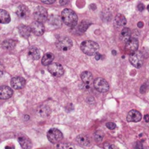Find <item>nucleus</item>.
I'll use <instances>...</instances> for the list:
<instances>
[{"instance_id": "393cba45", "label": "nucleus", "mask_w": 149, "mask_h": 149, "mask_svg": "<svg viewBox=\"0 0 149 149\" xmlns=\"http://www.w3.org/2000/svg\"><path fill=\"white\" fill-rule=\"evenodd\" d=\"M115 23L118 26H124L127 24V19L123 15L118 14L115 17Z\"/></svg>"}, {"instance_id": "6e6552de", "label": "nucleus", "mask_w": 149, "mask_h": 149, "mask_svg": "<svg viewBox=\"0 0 149 149\" xmlns=\"http://www.w3.org/2000/svg\"><path fill=\"white\" fill-rule=\"evenodd\" d=\"M48 71L55 77H59L64 74V68L63 66L59 63H53L48 65Z\"/></svg>"}, {"instance_id": "423d86ee", "label": "nucleus", "mask_w": 149, "mask_h": 149, "mask_svg": "<svg viewBox=\"0 0 149 149\" xmlns=\"http://www.w3.org/2000/svg\"><path fill=\"white\" fill-rule=\"evenodd\" d=\"M93 87L99 93H107L110 87L108 81L102 78H96L93 81Z\"/></svg>"}, {"instance_id": "412c9836", "label": "nucleus", "mask_w": 149, "mask_h": 149, "mask_svg": "<svg viewBox=\"0 0 149 149\" xmlns=\"http://www.w3.org/2000/svg\"><path fill=\"white\" fill-rule=\"evenodd\" d=\"M37 114L42 117H46L51 113V109L47 106H41L37 109Z\"/></svg>"}, {"instance_id": "58836bf2", "label": "nucleus", "mask_w": 149, "mask_h": 149, "mask_svg": "<svg viewBox=\"0 0 149 149\" xmlns=\"http://www.w3.org/2000/svg\"><path fill=\"white\" fill-rule=\"evenodd\" d=\"M148 11H149V5L148 6Z\"/></svg>"}, {"instance_id": "f3484780", "label": "nucleus", "mask_w": 149, "mask_h": 149, "mask_svg": "<svg viewBox=\"0 0 149 149\" xmlns=\"http://www.w3.org/2000/svg\"><path fill=\"white\" fill-rule=\"evenodd\" d=\"M18 31L22 37L25 38V39H27L30 36V33L32 32V31H31L30 26H26V25H20L18 26Z\"/></svg>"}, {"instance_id": "dca6fc26", "label": "nucleus", "mask_w": 149, "mask_h": 149, "mask_svg": "<svg viewBox=\"0 0 149 149\" xmlns=\"http://www.w3.org/2000/svg\"><path fill=\"white\" fill-rule=\"evenodd\" d=\"M16 14L18 15L19 17L20 18H26L29 16V10L26 5H23V4H21V5L18 6V7L17 8V10H16Z\"/></svg>"}, {"instance_id": "c756f323", "label": "nucleus", "mask_w": 149, "mask_h": 149, "mask_svg": "<svg viewBox=\"0 0 149 149\" xmlns=\"http://www.w3.org/2000/svg\"><path fill=\"white\" fill-rule=\"evenodd\" d=\"M42 2L45 3V4H51L53 3H54L56 1V0H40Z\"/></svg>"}, {"instance_id": "a878e982", "label": "nucleus", "mask_w": 149, "mask_h": 149, "mask_svg": "<svg viewBox=\"0 0 149 149\" xmlns=\"http://www.w3.org/2000/svg\"><path fill=\"white\" fill-rule=\"evenodd\" d=\"M91 25V23L89 20H82V22L80 23V25H79L78 26V30L80 31V32H85Z\"/></svg>"}, {"instance_id": "2f4dec72", "label": "nucleus", "mask_w": 149, "mask_h": 149, "mask_svg": "<svg viewBox=\"0 0 149 149\" xmlns=\"http://www.w3.org/2000/svg\"><path fill=\"white\" fill-rule=\"evenodd\" d=\"M69 1H70V0H60L59 3L61 5H66V4H68Z\"/></svg>"}, {"instance_id": "cd10ccee", "label": "nucleus", "mask_w": 149, "mask_h": 149, "mask_svg": "<svg viewBox=\"0 0 149 149\" xmlns=\"http://www.w3.org/2000/svg\"><path fill=\"white\" fill-rule=\"evenodd\" d=\"M106 127L109 130H112L115 129V127H116V125H115L114 123H112V122H108V123L106 124Z\"/></svg>"}, {"instance_id": "b1692460", "label": "nucleus", "mask_w": 149, "mask_h": 149, "mask_svg": "<svg viewBox=\"0 0 149 149\" xmlns=\"http://www.w3.org/2000/svg\"><path fill=\"white\" fill-rule=\"evenodd\" d=\"M15 41L13 40V39H8V40H5L4 42H3L2 47L7 50H10V49H13L15 47Z\"/></svg>"}, {"instance_id": "aec40b11", "label": "nucleus", "mask_w": 149, "mask_h": 149, "mask_svg": "<svg viewBox=\"0 0 149 149\" xmlns=\"http://www.w3.org/2000/svg\"><path fill=\"white\" fill-rule=\"evenodd\" d=\"M131 30L128 28H124L122 31H121V33H120V39L122 42H127L129 39L131 38Z\"/></svg>"}, {"instance_id": "6ab92c4d", "label": "nucleus", "mask_w": 149, "mask_h": 149, "mask_svg": "<svg viewBox=\"0 0 149 149\" xmlns=\"http://www.w3.org/2000/svg\"><path fill=\"white\" fill-rule=\"evenodd\" d=\"M76 142L82 146H88L90 144V140L85 135H80L76 138Z\"/></svg>"}, {"instance_id": "7c9ffc66", "label": "nucleus", "mask_w": 149, "mask_h": 149, "mask_svg": "<svg viewBox=\"0 0 149 149\" xmlns=\"http://www.w3.org/2000/svg\"><path fill=\"white\" fill-rule=\"evenodd\" d=\"M137 9H138L139 11H140V12L143 11V10H144V9H145L144 4H142V3H140V4L137 5Z\"/></svg>"}, {"instance_id": "20e7f679", "label": "nucleus", "mask_w": 149, "mask_h": 149, "mask_svg": "<svg viewBox=\"0 0 149 149\" xmlns=\"http://www.w3.org/2000/svg\"><path fill=\"white\" fill-rule=\"evenodd\" d=\"M129 62L135 68H140L143 63V55L139 51H135L130 54Z\"/></svg>"}, {"instance_id": "5701e85b", "label": "nucleus", "mask_w": 149, "mask_h": 149, "mask_svg": "<svg viewBox=\"0 0 149 149\" xmlns=\"http://www.w3.org/2000/svg\"><path fill=\"white\" fill-rule=\"evenodd\" d=\"M54 60V55L53 54L51 53V52H48L46 53L43 57H42V64L43 65H48L51 63H52L53 61Z\"/></svg>"}, {"instance_id": "c85d7f7f", "label": "nucleus", "mask_w": 149, "mask_h": 149, "mask_svg": "<svg viewBox=\"0 0 149 149\" xmlns=\"http://www.w3.org/2000/svg\"><path fill=\"white\" fill-rule=\"evenodd\" d=\"M4 72V65H3V64L0 62V77H2Z\"/></svg>"}, {"instance_id": "4c0bfd02", "label": "nucleus", "mask_w": 149, "mask_h": 149, "mask_svg": "<svg viewBox=\"0 0 149 149\" xmlns=\"http://www.w3.org/2000/svg\"><path fill=\"white\" fill-rule=\"evenodd\" d=\"M112 54H113V55H115V54H116V52H115V51H112Z\"/></svg>"}, {"instance_id": "f257e3e1", "label": "nucleus", "mask_w": 149, "mask_h": 149, "mask_svg": "<svg viewBox=\"0 0 149 149\" xmlns=\"http://www.w3.org/2000/svg\"><path fill=\"white\" fill-rule=\"evenodd\" d=\"M61 18L64 24L70 27H74L77 23V15L70 9H64L61 12Z\"/></svg>"}, {"instance_id": "4be33fe9", "label": "nucleus", "mask_w": 149, "mask_h": 149, "mask_svg": "<svg viewBox=\"0 0 149 149\" xmlns=\"http://www.w3.org/2000/svg\"><path fill=\"white\" fill-rule=\"evenodd\" d=\"M10 21V16L6 10L0 9V23H8Z\"/></svg>"}, {"instance_id": "f704fd0d", "label": "nucleus", "mask_w": 149, "mask_h": 149, "mask_svg": "<svg viewBox=\"0 0 149 149\" xmlns=\"http://www.w3.org/2000/svg\"><path fill=\"white\" fill-rule=\"evenodd\" d=\"M137 26H138L139 28L143 27V23H142V22H139V23H137Z\"/></svg>"}, {"instance_id": "c9c22d12", "label": "nucleus", "mask_w": 149, "mask_h": 149, "mask_svg": "<svg viewBox=\"0 0 149 149\" xmlns=\"http://www.w3.org/2000/svg\"><path fill=\"white\" fill-rule=\"evenodd\" d=\"M90 7L91 8H92V10H96V5H95L94 4H92L90 6Z\"/></svg>"}, {"instance_id": "473e14b6", "label": "nucleus", "mask_w": 149, "mask_h": 149, "mask_svg": "<svg viewBox=\"0 0 149 149\" xmlns=\"http://www.w3.org/2000/svg\"><path fill=\"white\" fill-rule=\"evenodd\" d=\"M95 55H96V57H95V58H96V60H99V59H100L101 56H102V55H101L100 54L97 53V52H96V53L95 54Z\"/></svg>"}, {"instance_id": "39448f33", "label": "nucleus", "mask_w": 149, "mask_h": 149, "mask_svg": "<svg viewBox=\"0 0 149 149\" xmlns=\"http://www.w3.org/2000/svg\"><path fill=\"white\" fill-rule=\"evenodd\" d=\"M48 12L45 7L42 6H38L37 7H36L34 12V17L37 21L44 23L48 20Z\"/></svg>"}, {"instance_id": "72a5a7b5", "label": "nucleus", "mask_w": 149, "mask_h": 149, "mask_svg": "<svg viewBox=\"0 0 149 149\" xmlns=\"http://www.w3.org/2000/svg\"><path fill=\"white\" fill-rule=\"evenodd\" d=\"M145 120L146 122H149V115L148 114H146L144 117Z\"/></svg>"}, {"instance_id": "f8f14e48", "label": "nucleus", "mask_w": 149, "mask_h": 149, "mask_svg": "<svg viewBox=\"0 0 149 149\" xmlns=\"http://www.w3.org/2000/svg\"><path fill=\"white\" fill-rule=\"evenodd\" d=\"M25 84H26V81L23 78L20 77H13L10 81V84H11L12 87L15 90H20L24 87Z\"/></svg>"}, {"instance_id": "f03ea898", "label": "nucleus", "mask_w": 149, "mask_h": 149, "mask_svg": "<svg viewBox=\"0 0 149 149\" xmlns=\"http://www.w3.org/2000/svg\"><path fill=\"white\" fill-rule=\"evenodd\" d=\"M99 49V46L96 42L91 40H86L80 44V49L87 55H94Z\"/></svg>"}, {"instance_id": "1a4fd4ad", "label": "nucleus", "mask_w": 149, "mask_h": 149, "mask_svg": "<svg viewBox=\"0 0 149 149\" xmlns=\"http://www.w3.org/2000/svg\"><path fill=\"white\" fill-rule=\"evenodd\" d=\"M72 46V41L69 37H64L56 42V47L59 50L67 51Z\"/></svg>"}, {"instance_id": "bb28decb", "label": "nucleus", "mask_w": 149, "mask_h": 149, "mask_svg": "<svg viewBox=\"0 0 149 149\" xmlns=\"http://www.w3.org/2000/svg\"><path fill=\"white\" fill-rule=\"evenodd\" d=\"M104 138V134L101 131H96L94 133V139L96 142L100 143L102 142Z\"/></svg>"}, {"instance_id": "9d476101", "label": "nucleus", "mask_w": 149, "mask_h": 149, "mask_svg": "<svg viewBox=\"0 0 149 149\" xmlns=\"http://www.w3.org/2000/svg\"><path fill=\"white\" fill-rule=\"evenodd\" d=\"M139 47V42L136 38H130L125 45V49L128 53H132L137 50Z\"/></svg>"}, {"instance_id": "7ed1b4c3", "label": "nucleus", "mask_w": 149, "mask_h": 149, "mask_svg": "<svg viewBox=\"0 0 149 149\" xmlns=\"http://www.w3.org/2000/svg\"><path fill=\"white\" fill-rule=\"evenodd\" d=\"M47 138L48 141L52 143H58L59 141H61L63 138V134L61 133L59 130H57L56 128L51 129L47 133Z\"/></svg>"}, {"instance_id": "4468645a", "label": "nucleus", "mask_w": 149, "mask_h": 149, "mask_svg": "<svg viewBox=\"0 0 149 149\" xmlns=\"http://www.w3.org/2000/svg\"><path fill=\"white\" fill-rule=\"evenodd\" d=\"M13 94V91L10 87L7 86H1L0 87V99L6 100L12 97Z\"/></svg>"}, {"instance_id": "9b49d317", "label": "nucleus", "mask_w": 149, "mask_h": 149, "mask_svg": "<svg viewBox=\"0 0 149 149\" xmlns=\"http://www.w3.org/2000/svg\"><path fill=\"white\" fill-rule=\"evenodd\" d=\"M31 31L36 36H41L45 31V27L42 23L39 21H34L31 24Z\"/></svg>"}, {"instance_id": "ddd939ff", "label": "nucleus", "mask_w": 149, "mask_h": 149, "mask_svg": "<svg viewBox=\"0 0 149 149\" xmlns=\"http://www.w3.org/2000/svg\"><path fill=\"white\" fill-rule=\"evenodd\" d=\"M142 115L138 111L131 110L128 113L127 120L130 122H138L141 120Z\"/></svg>"}, {"instance_id": "0eeeda50", "label": "nucleus", "mask_w": 149, "mask_h": 149, "mask_svg": "<svg viewBox=\"0 0 149 149\" xmlns=\"http://www.w3.org/2000/svg\"><path fill=\"white\" fill-rule=\"evenodd\" d=\"M81 79L83 82V90H89L91 89L92 84H93V76L91 73L89 71H84L81 74Z\"/></svg>"}, {"instance_id": "a211bd4d", "label": "nucleus", "mask_w": 149, "mask_h": 149, "mask_svg": "<svg viewBox=\"0 0 149 149\" xmlns=\"http://www.w3.org/2000/svg\"><path fill=\"white\" fill-rule=\"evenodd\" d=\"M28 56L32 60L36 61V60L39 59V57H40V52L37 48L33 47H31L29 50L28 51Z\"/></svg>"}, {"instance_id": "e433bc0d", "label": "nucleus", "mask_w": 149, "mask_h": 149, "mask_svg": "<svg viewBox=\"0 0 149 149\" xmlns=\"http://www.w3.org/2000/svg\"><path fill=\"white\" fill-rule=\"evenodd\" d=\"M108 148H115V146H109V147H108Z\"/></svg>"}, {"instance_id": "2eb2a0df", "label": "nucleus", "mask_w": 149, "mask_h": 149, "mask_svg": "<svg viewBox=\"0 0 149 149\" xmlns=\"http://www.w3.org/2000/svg\"><path fill=\"white\" fill-rule=\"evenodd\" d=\"M18 141L19 143H20V146L23 148L29 149L32 147V142H31L30 139L28 138L26 135H20L18 137Z\"/></svg>"}]
</instances>
